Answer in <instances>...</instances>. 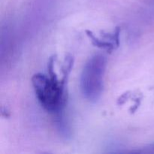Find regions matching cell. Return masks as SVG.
Instances as JSON below:
<instances>
[{
    "mask_svg": "<svg viewBox=\"0 0 154 154\" xmlns=\"http://www.w3.org/2000/svg\"><path fill=\"white\" fill-rule=\"evenodd\" d=\"M52 63H50L49 76L37 74L32 78L36 97L46 111L59 113L63 111L66 101L65 78L60 81L53 71Z\"/></svg>",
    "mask_w": 154,
    "mask_h": 154,
    "instance_id": "6da1fadb",
    "label": "cell"
},
{
    "mask_svg": "<svg viewBox=\"0 0 154 154\" xmlns=\"http://www.w3.org/2000/svg\"><path fill=\"white\" fill-rule=\"evenodd\" d=\"M107 59L102 54H96L86 63L80 80L83 96L87 100L96 102L102 96Z\"/></svg>",
    "mask_w": 154,
    "mask_h": 154,
    "instance_id": "7a4b0ae2",
    "label": "cell"
},
{
    "mask_svg": "<svg viewBox=\"0 0 154 154\" xmlns=\"http://www.w3.org/2000/svg\"><path fill=\"white\" fill-rule=\"evenodd\" d=\"M135 153H154V143L152 144H147V145L144 146V147L141 148L140 150H136Z\"/></svg>",
    "mask_w": 154,
    "mask_h": 154,
    "instance_id": "3957f363",
    "label": "cell"
}]
</instances>
